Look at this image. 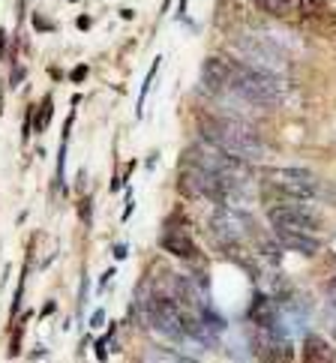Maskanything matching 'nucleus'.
I'll return each mask as SVG.
<instances>
[{
  "label": "nucleus",
  "mask_w": 336,
  "mask_h": 363,
  "mask_svg": "<svg viewBox=\"0 0 336 363\" xmlns=\"http://www.w3.org/2000/svg\"><path fill=\"white\" fill-rule=\"evenodd\" d=\"M87 72H90V69L84 67V63H82V67H75V69L69 72V79H72V84H82V82L87 79Z\"/></svg>",
  "instance_id": "nucleus-18"
},
{
  "label": "nucleus",
  "mask_w": 336,
  "mask_h": 363,
  "mask_svg": "<svg viewBox=\"0 0 336 363\" xmlns=\"http://www.w3.org/2000/svg\"><path fill=\"white\" fill-rule=\"evenodd\" d=\"M24 282H28V262H24V270H21V279L16 285V297H12V306H9V318L16 321L18 313H21V294H24Z\"/></svg>",
  "instance_id": "nucleus-15"
},
{
  "label": "nucleus",
  "mask_w": 336,
  "mask_h": 363,
  "mask_svg": "<svg viewBox=\"0 0 336 363\" xmlns=\"http://www.w3.org/2000/svg\"><path fill=\"white\" fill-rule=\"evenodd\" d=\"M114 279V270H106V274H102V279H99V285H96V291H106V285Z\"/></svg>",
  "instance_id": "nucleus-24"
},
{
  "label": "nucleus",
  "mask_w": 336,
  "mask_h": 363,
  "mask_svg": "<svg viewBox=\"0 0 336 363\" xmlns=\"http://www.w3.org/2000/svg\"><path fill=\"white\" fill-rule=\"evenodd\" d=\"M45 354H48V352H45V348H36V352H33L30 357H33V360H40V357H45Z\"/></svg>",
  "instance_id": "nucleus-31"
},
{
  "label": "nucleus",
  "mask_w": 336,
  "mask_h": 363,
  "mask_svg": "<svg viewBox=\"0 0 336 363\" xmlns=\"http://www.w3.org/2000/svg\"><path fill=\"white\" fill-rule=\"evenodd\" d=\"M159 250L180 258V262H201V250L196 246V240H192L184 228H174L172 223H168V228L162 231L159 238Z\"/></svg>",
  "instance_id": "nucleus-5"
},
{
  "label": "nucleus",
  "mask_w": 336,
  "mask_h": 363,
  "mask_svg": "<svg viewBox=\"0 0 336 363\" xmlns=\"http://www.w3.org/2000/svg\"><path fill=\"white\" fill-rule=\"evenodd\" d=\"M301 357H303L306 363H327V360H333L336 354H333V348H330L327 340H321V336L309 333L306 340H303V345H301Z\"/></svg>",
  "instance_id": "nucleus-9"
},
{
  "label": "nucleus",
  "mask_w": 336,
  "mask_h": 363,
  "mask_svg": "<svg viewBox=\"0 0 336 363\" xmlns=\"http://www.w3.org/2000/svg\"><path fill=\"white\" fill-rule=\"evenodd\" d=\"M121 18L123 21H133L135 18V9H121Z\"/></svg>",
  "instance_id": "nucleus-30"
},
{
  "label": "nucleus",
  "mask_w": 336,
  "mask_h": 363,
  "mask_svg": "<svg viewBox=\"0 0 336 363\" xmlns=\"http://www.w3.org/2000/svg\"><path fill=\"white\" fill-rule=\"evenodd\" d=\"M69 4H79V0H69Z\"/></svg>",
  "instance_id": "nucleus-33"
},
{
  "label": "nucleus",
  "mask_w": 336,
  "mask_h": 363,
  "mask_svg": "<svg viewBox=\"0 0 336 363\" xmlns=\"http://www.w3.org/2000/svg\"><path fill=\"white\" fill-rule=\"evenodd\" d=\"M159 67H162V57H157V60L150 63V72L145 75V82H141V90H138V102H135V118H138V121L145 118V102H147V94H150L153 82H157V75H159Z\"/></svg>",
  "instance_id": "nucleus-13"
},
{
  "label": "nucleus",
  "mask_w": 336,
  "mask_h": 363,
  "mask_svg": "<svg viewBox=\"0 0 336 363\" xmlns=\"http://www.w3.org/2000/svg\"><path fill=\"white\" fill-rule=\"evenodd\" d=\"M250 106L258 108H276L282 102V82L276 72L262 69L255 63H240V60H228V79H225V90Z\"/></svg>",
  "instance_id": "nucleus-2"
},
{
  "label": "nucleus",
  "mask_w": 336,
  "mask_h": 363,
  "mask_svg": "<svg viewBox=\"0 0 336 363\" xmlns=\"http://www.w3.org/2000/svg\"><path fill=\"white\" fill-rule=\"evenodd\" d=\"M198 135H201V141H211V145L223 147L231 157H240L243 162H258L267 157L264 138L243 121L216 118V114H198Z\"/></svg>",
  "instance_id": "nucleus-1"
},
{
  "label": "nucleus",
  "mask_w": 336,
  "mask_h": 363,
  "mask_svg": "<svg viewBox=\"0 0 336 363\" xmlns=\"http://www.w3.org/2000/svg\"><path fill=\"white\" fill-rule=\"evenodd\" d=\"M90 207H94V201H90V199H82L79 201V216H82L84 225H90Z\"/></svg>",
  "instance_id": "nucleus-17"
},
{
  "label": "nucleus",
  "mask_w": 336,
  "mask_h": 363,
  "mask_svg": "<svg viewBox=\"0 0 336 363\" xmlns=\"http://www.w3.org/2000/svg\"><path fill=\"white\" fill-rule=\"evenodd\" d=\"M240 51L250 57V63H255V67H262V69H270L274 72L279 63H286V55H282L279 48H274L267 40H240L237 43Z\"/></svg>",
  "instance_id": "nucleus-7"
},
{
  "label": "nucleus",
  "mask_w": 336,
  "mask_h": 363,
  "mask_svg": "<svg viewBox=\"0 0 336 363\" xmlns=\"http://www.w3.org/2000/svg\"><path fill=\"white\" fill-rule=\"evenodd\" d=\"M264 177V196L267 199H315L318 180L306 168H267Z\"/></svg>",
  "instance_id": "nucleus-3"
},
{
  "label": "nucleus",
  "mask_w": 336,
  "mask_h": 363,
  "mask_svg": "<svg viewBox=\"0 0 336 363\" xmlns=\"http://www.w3.org/2000/svg\"><path fill=\"white\" fill-rule=\"evenodd\" d=\"M30 21H33V28L40 30V33H55V21L43 18V12H36V16H30Z\"/></svg>",
  "instance_id": "nucleus-16"
},
{
  "label": "nucleus",
  "mask_w": 336,
  "mask_h": 363,
  "mask_svg": "<svg viewBox=\"0 0 336 363\" xmlns=\"http://www.w3.org/2000/svg\"><path fill=\"white\" fill-rule=\"evenodd\" d=\"M94 354H96V360H108V352H106V336L94 342Z\"/></svg>",
  "instance_id": "nucleus-19"
},
{
  "label": "nucleus",
  "mask_w": 336,
  "mask_h": 363,
  "mask_svg": "<svg viewBox=\"0 0 336 363\" xmlns=\"http://www.w3.org/2000/svg\"><path fill=\"white\" fill-rule=\"evenodd\" d=\"M267 219L274 228H291L315 235L325 225V219L315 207H309L303 199H267Z\"/></svg>",
  "instance_id": "nucleus-4"
},
{
  "label": "nucleus",
  "mask_w": 336,
  "mask_h": 363,
  "mask_svg": "<svg viewBox=\"0 0 336 363\" xmlns=\"http://www.w3.org/2000/svg\"><path fill=\"white\" fill-rule=\"evenodd\" d=\"M274 235H276V243L282 246V250H291L297 255H303V258H313L318 250H321V243L315 235H306V231H291V228H274Z\"/></svg>",
  "instance_id": "nucleus-8"
},
{
  "label": "nucleus",
  "mask_w": 336,
  "mask_h": 363,
  "mask_svg": "<svg viewBox=\"0 0 336 363\" xmlns=\"http://www.w3.org/2000/svg\"><path fill=\"white\" fill-rule=\"evenodd\" d=\"M250 321L255 324L258 330H270V333H279L286 336V330H282V321H279V306L270 301L267 294L258 291L252 297V306H250Z\"/></svg>",
  "instance_id": "nucleus-6"
},
{
  "label": "nucleus",
  "mask_w": 336,
  "mask_h": 363,
  "mask_svg": "<svg viewBox=\"0 0 336 363\" xmlns=\"http://www.w3.org/2000/svg\"><path fill=\"white\" fill-rule=\"evenodd\" d=\"M28 321H30V313H24L21 318L12 321V336H9V357H18L21 354V333L24 328H28Z\"/></svg>",
  "instance_id": "nucleus-14"
},
{
  "label": "nucleus",
  "mask_w": 336,
  "mask_h": 363,
  "mask_svg": "<svg viewBox=\"0 0 336 363\" xmlns=\"http://www.w3.org/2000/svg\"><path fill=\"white\" fill-rule=\"evenodd\" d=\"M55 313H57V303H55V301H48V303L40 309V318H48V315H55Z\"/></svg>",
  "instance_id": "nucleus-23"
},
{
  "label": "nucleus",
  "mask_w": 336,
  "mask_h": 363,
  "mask_svg": "<svg viewBox=\"0 0 336 363\" xmlns=\"http://www.w3.org/2000/svg\"><path fill=\"white\" fill-rule=\"evenodd\" d=\"M72 123H75V108H72L69 118L63 121V135H60V150H57V174H55V184H57V189H63V180H67V147H69Z\"/></svg>",
  "instance_id": "nucleus-10"
},
{
  "label": "nucleus",
  "mask_w": 336,
  "mask_h": 363,
  "mask_svg": "<svg viewBox=\"0 0 336 363\" xmlns=\"http://www.w3.org/2000/svg\"><path fill=\"white\" fill-rule=\"evenodd\" d=\"M51 118H55V96L45 94L40 106H33V133H45Z\"/></svg>",
  "instance_id": "nucleus-12"
},
{
  "label": "nucleus",
  "mask_w": 336,
  "mask_h": 363,
  "mask_svg": "<svg viewBox=\"0 0 336 363\" xmlns=\"http://www.w3.org/2000/svg\"><path fill=\"white\" fill-rule=\"evenodd\" d=\"M21 82H24V67H16L12 75H9V87H18Z\"/></svg>",
  "instance_id": "nucleus-21"
},
{
  "label": "nucleus",
  "mask_w": 336,
  "mask_h": 363,
  "mask_svg": "<svg viewBox=\"0 0 336 363\" xmlns=\"http://www.w3.org/2000/svg\"><path fill=\"white\" fill-rule=\"evenodd\" d=\"M126 255H129V246H126V243H118V246H114V258H118V262H123Z\"/></svg>",
  "instance_id": "nucleus-25"
},
{
  "label": "nucleus",
  "mask_w": 336,
  "mask_h": 363,
  "mask_svg": "<svg viewBox=\"0 0 336 363\" xmlns=\"http://www.w3.org/2000/svg\"><path fill=\"white\" fill-rule=\"evenodd\" d=\"M258 6H262L267 16L274 18H282V21H291V18H301V12H297V0H255Z\"/></svg>",
  "instance_id": "nucleus-11"
},
{
  "label": "nucleus",
  "mask_w": 336,
  "mask_h": 363,
  "mask_svg": "<svg viewBox=\"0 0 336 363\" xmlns=\"http://www.w3.org/2000/svg\"><path fill=\"white\" fill-rule=\"evenodd\" d=\"M6 48H9V33L0 28V60H4V55H6Z\"/></svg>",
  "instance_id": "nucleus-22"
},
{
  "label": "nucleus",
  "mask_w": 336,
  "mask_h": 363,
  "mask_svg": "<svg viewBox=\"0 0 336 363\" xmlns=\"http://www.w3.org/2000/svg\"><path fill=\"white\" fill-rule=\"evenodd\" d=\"M102 321H106V309H96V313L90 315V328L99 330V328H102Z\"/></svg>",
  "instance_id": "nucleus-20"
},
{
  "label": "nucleus",
  "mask_w": 336,
  "mask_h": 363,
  "mask_svg": "<svg viewBox=\"0 0 336 363\" xmlns=\"http://www.w3.org/2000/svg\"><path fill=\"white\" fill-rule=\"evenodd\" d=\"M90 24H94V21H90V16H79V18H75V28H79V30H90Z\"/></svg>",
  "instance_id": "nucleus-26"
},
{
  "label": "nucleus",
  "mask_w": 336,
  "mask_h": 363,
  "mask_svg": "<svg viewBox=\"0 0 336 363\" xmlns=\"http://www.w3.org/2000/svg\"><path fill=\"white\" fill-rule=\"evenodd\" d=\"M48 75H51V79H55V82H60V79H63V69H57V67H48Z\"/></svg>",
  "instance_id": "nucleus-29"
},
{
  "label": "nucleus",
  "mask_w": 336,
  "mask_h": 363,
  "mask_svg": "<svg viewBox=\"0 0 336 363\" xmlns=\"http://www.w3.org/2000/svg\"><path fill=\"white\" fill-rule=\"evenodd\" d=\"M327 294H330V301H333V306H336V277L327 282Z\"/></svg>",
  "instance_id": "nucleus-28"
},
{
  "label": "nucleus",
  "mask_w": 336,
  "mask_h": 363,
  "mask_svg": "<svg viewBox=\"0 0 336 363\" xmlns=\"http://www.w3.org/2000/svg\"><path fill=\"white\" fill-rule=\"evenodd\" d=\"M0 118H4V84H0Z\"/></svg>",
  "instance_id": "nucleus-32"
},
{
  "label": "nucleus",
  "mask_w": 336,
  "mask_h": 363,
  "mask_svg": "<svg viewBox=\"0 0 336 363\" xmlns=\"http://www.w3.org/2000/svg\"><path fill=\"white\" fill-rule=\"evenodd\" d=\"M186 4L189 0H177V18H186Z\"/></svg>",
  "instance_id": "nucleus-27"
}]
</instances>
